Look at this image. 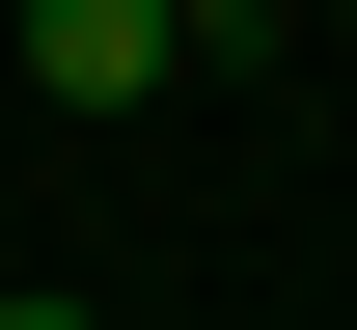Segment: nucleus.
Here are the masks:
<instances>
[{
	"label": "nucleus",
	"mask_w": 357,
	"mask_h": 330,
	"mask_svg": "<svg viewBox=\"0 0 357 330\" xmlns=\"http://www.w3.org/2000/svg\"><path fill=\"white\" fill-rule=\"evenodd\" d=\"M0 55H28V110H137V83H192L165 0H0Z\"/></svg>",
	"instance_id": "f257e3e1"
},
{
	"label": "nucleus",
	"mask_w": 357,
	"mask_h": 330,
	"mask_svg": "<svg viewBox=\"0 0 357 330\" xmlns=\"http://www.w3.org/2000/svg\"><path fill=\"white\" fill-rule=\"evenodd\" d=\"M165 28H192V55H248V28H275V0H165Z\"/></svg>",
	"instance_id": "f03ea898"
},
{
	"label": "nucleus",
	"mask_w": 357,
	"mask_h": 330,
	"mask_svg": "<svg viewBox=\"0 0 357 330\" xmlns=\"http://www.w3.org/2000/svg\"><path fill=\"white\" fill-rule=\"evenodd\" d=\"M0 330H83V303H0Z\"/></svg>",
	"instance_id": "7ed1b4c3"
}]
</instances>
